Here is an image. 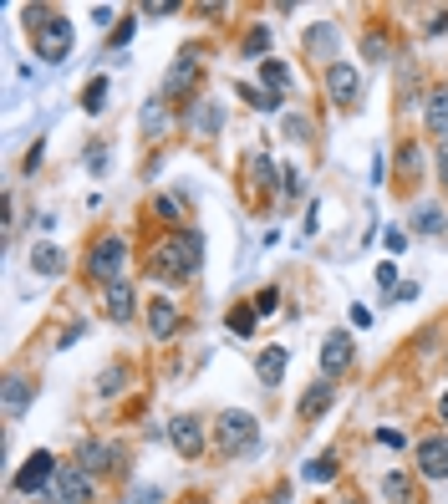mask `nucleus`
<instances>
[{
  "mask_svg": "<svg viewBox=\"0 0 448 504\" xmlns=\"http://www.w3.org/2000/svg\"><path fill=\"white\" fill-rule=\"evenodd\" d=\"M199 265H204V235L189 229V224H183V229H168V235L153 244V255H148V270H153V281H163V285L194 281Z\"/></svg>",
  "mask_w": 448,
  "mask_h": 504,
  "instance_id": "f257e3e1",
  "label": "nucleus"
},
{
  "mask_svg": "<svg viewBox=\"0 0 448 504\" xmlns=\"http://www.w3.org/2000/svg\"><path fill=\"white\" fill-rule=\"evenodd\" d=\"M26 31H31V41H36V57L41 61H66V51H72V41H77V26L61 16V11H51V5H26Z\"/></svg>",
  "mask_w": 448,
  "mask_h": 504,
  "instance_id": "f03ea898",
  "label": "nucleus"
},
{
  "mask_svg": "<svg viewBox=\"0 0 448 504\" xmlns=\"http://www.w3.org/2000/svg\"><path fill=\"white\" fill-rule=\"evenodd\" d=\"M122 270H127V240L122 235H102L92 250H87V275L102 285H118Z\"/></svg>",
  "mask_w": 448,
  "mask_h": 504,
  "instance_id": "7ed1b4c3",
  "label": "nucleus"
},
{
  "mask_svg": "<svg viewBox=\"0 0 448 504\" xmlns=\"http://www.w3.org/2000/svg\"><path fill=\"white\" fill-rule=\"evenodd\" d=\"M214 438H220V454L235 459V454H250L260 444V423H255V413H235L229 407V413H220V433Z\"/></svg>",
  "mask_w": 448,
  "mask_h": 504,
  "instance_id": "20e7f679",
  "label": "nucleus"
},
{
  "mask_svg": "<svg viewBox=\"0 0 448 504\" xmlns=\"http://www.w3.org/2000/svg\"><path fill=\"white\" fill-rule=\"evenodd\" d=\"M46 485H57V454H51V448H36V454H31V459H26V464L16 469L11 489H16V494H31V500H36V494H41Z\"/></svg>",
  "mask_w": 448,
  "mask_h": 504,
  "instance_id": "39448f33",
  "label": "nucleus"
},
{
  "mask_svg": "<svg viewBox=\"0 0 448 504\" xmlns=\"http://www.w3.org/2000/svg\"><path fill=\"white\" fill-rule=\"evenodd\" d=\"M326 92H331L336 107H357V97H362V72H357L351 61H331V66H326Z\"/></svg>",
  "mask_w": 448,
  "mask_h": 504,
  "instance_id": "423d86ee",
  "label": "nucleus"
},
{
  "mask_svg": "<svg viewBox=\"0 0 448 504\" xmlns=\"http://www.w3.org/2000/svg\"><path fill=\"white\" fill-rule=\"evenodd\" d=\"M118 464H122L118 444H102V438H81L77 444V469H87V474H112Z\"/></svg>",
  "mask_w": 448,
  "mask_h": 504,
  "instance_id": "0eeeda50",
  "label": "nucleus"
},
{
  "mask_svg": "<svg viewBox=\"0 0 448 504\" xmlns=\"http://www.w3.org/2000/svg\"><path fill=\"white\" fill-rule=\"evenodd\" d=\"M351 357H357V346H351V337L346 331H326V342H321V377H342L346 367H351Z\"/></svg>",
  "mask_w": 448,
  "mask_h": 504,
  "instance_id": "6e6552de",
  "label": "nucleus"
},
{
  "mask_svg": "<svg viewBox=\"0 0 448 504\" xmlns=\"http://www.w3.org/2000/svg\"><path fill=\"white\" fill-rule=\"evenodd\" d=\"M418 474L433 479V485H444L448 479V433H433L418 444Z\"/></svg>",
  "mask_w": 448,
  "mask_h": 504,
  "instance_id": "1a4fd4ad",
  "label": "nucleus"
},
{
  "mask_svg": "<svg viewBox=\"0 0 448 504\" xmlns=\"http://www.w3.org/2000/svg\"><path fill=\"white\" fill-rule=\"evenodd\" d=\"M168 444L179 448L183 459H199L209 438H204V423H199V418H194V413H183V418H174V423H168Z\"/></svg>",
  "mask_w": 448,
  "mask_h": 504,
  "instance_id": "9d476101",
  "label": "nucleus"
},
{
  "mask_svg": "<svg viewBox=\"0 0 448 504\" xmlns=\"http://www.w3.org/2000/svg\"><path fill=\"white\" fill-rule=\"evenodd\" d=\"M57 500L61 504H87V500H92V479H87V469H57Z\"/></svg>",
  "mask_w": 448,
  "mask_h": 504,
  "instance_id": "9b49d317",
  "label": "nucleus"
},
{
  "mask_svg": "<svg viewBox=\"0 0 448 504\" xmlns=\"http://www.w3.org/2000/svg\"><path fill=\"white\" fill-rule=\"evenodd\" d=\"M331 403H336V387H331V377H316V383L305 387V398H301V407H296V413H301L305 423H316Z\"/></svg>",
  "mask_w": 448,
  "mask_h": 504,
  "instance_id": "f8f14e48",
  "label": "nucleus"
},
{
  "mask_svg": "<svg viewBox=\"0 0 448 504\" xmlns=\"http://www.w3.org/2000/svg\"><path fill=\"white\" fill-rule=\"evenodd\" d=\"M148 331H153V337H174V331H179V306L168 301V296H153V301H148Z\"/></svg>",
  "mask_w": 448,
  "mask_h": 504,
  "instance_id": "ddd939ff",
  "label": "nucleus"
},
{
  "mask_svg": "<svg viewBox=\"0 0 448 504\" xmlns=\"http://www.w3.org/2000/svg\"><path fill=\"white\" fill-rule=\"evenodd\" d=\"M102 306H107V316H112V322H133V311H138V296H133V285H127V281H118V285H107Z\"/></svg>",
  "mask_w": 448,
  "mask_h": 504,
  "instance_id": "4468645a",
  "label": "nucleus"
},
{
  "mask_svg": "<svg viewBox=\"0 0 448 504\" xmlns=\"http://www.w3.org/2000/svg\"><path fill=\"white\" fill-rule=\"evenodd\" d=\"M194 72H199V61H194V46H183L179 61H174V72H168V81H163V97H179L183 87L194 81Z\"/></svg>",
  "mask_w": 448,
  "mask_h": 504,
  "instance_id": "2eb2a0df",
  "label": "nucleus"
},
{
  "mask_svg": "<svg viewBox=\"0 0 448 504\" xmlns=\"http://www.w3.org/2000/svg\"><path fill=\"white\" fill-rule=\"evenodd\" d=\"M285 367H290V352H285V346H265L260 362H255V372H260V383H265V387H281Z\"/></svg>",
  "mask_w": 448,
  "mask_h": 504,
  "instance_id": "dca6fc26",
  "label": "nucleus"
},
{
  "mask_svg": "<svg viewBox=\"0 0 448 504\" xmlns=\"http://www.w3.org/2000/svg\"><path fill=\"white\" fill-rule=\"evenodd\" d=\"M260 81H265V92H270V97H285V92H290V72H285V61L265 57L260 61Z\"/></svg>",
  "mask_w": 448,
  "mask_h": 504,
  "instance_id": "f3484780",
  "label": "nucleus"
},
{
  "mask_svg": "<svg viewBox=\"0 0 448 504\" xmlns=\"http://www.w3.org/2000/svg\"><path fill=\"white\" fill-rule=\"evenodd\" d=\"M301 479H305V485H331V479H336V454H316V459H305Z\"/></svg>",
  "mask_w": 448,
  "mask_h": 504,
  "instance_id": "a211bd4d",
  "label": "nucleus"
},
{
  "mask_svg": "<svg viewBox=\"0 0 448 504\" xmlns=\"http://www.w3.org/2000/svg\"><path fill=\"white\" fill-rule=\"evenodd\" d=\"M31 398H36V387L26 383V377H11V383H5V413H11V418H20V413L31 407Z\"/></svg>",
  "mask_w": 448,
  "mask_h": 504,
  "instance_id": "6ab92c4d",
  "label": "nucleus"
},
{
  "mask_svg": "<svg viewBox=\"0 0 448 504\" xmlns=\"http://www.w3.org/2000/svg\"><path fill=\"white\" fill-rule=\"evenodd\" d=\"M423 118H428V133H448V87H438V92H428Z\"/></svg>",
  "mask_w": 448,
  "mask_h": 504,
  "instance_id": "aec40b11",
  "label": "nucleus"
},
{
  "mask_svg": "<svg viewBox=\"0 0 448 504\" xmlns=\"http://www.w3.org/2000/svg\"><path fill=\"white\" fill-rule=\"evenodd\" d=\"M305 51L311 57H326V66L336 61V26H316L311 36H305Z\"/></svg>",
  "mask_w": 448,
  "mask_h": 504,
  "instance_id": "412c9836",
  "label": "nucleus"
},
{
  "mask_svg": "<svg viewBox=\"0 0 448 504\" xmlns=\"http://www.w3.org/2000/svg\"><path fill=\"white\" fill-rule=\"evenodd\" d=\"M61 265H66V255H61L57 244H36L31 250V270L36 275H61Z\"/></svg>",
  "mask_w": 448,
  "mask_h": 504,
  "instance_id": "4be33fe9",
  "label": "nucleus"
},
{
  "mask_svg": "<svg viewBox=\"0 0 448 504\" xmlns=\"http://www.w3.org/2000/svg\"><path fill=\"white\" fill-rule=\"evenodd\" d=\"M102 107H107V77H92L87 87H81V112H92V118H97Z\"/></svg>",
  "mask_w": 448,
  "mask_h": 504,
  "instance_id": "5701e85b",
  "label": "nucleus"
},
{
  "mask_svg": "<svg viewBox=\"0 0 448 504\" xmlns=\"http://www.w3.org/2000/svg\"><path fill=\"white\" fill-rule=\"evenodd\" d=\"M413 224H418L423 235H444V229H448V214L438 209V204H423V209L413 214Z\"/></svg>",
  "mask_w": 448,
  "mask_h": 504,
  "instance_id": "b1692460",
  "label": "nucleus"
},
{
  "mask_svg": "<svg viewBox=\"0 0 448 504\" xmlns=\"http://www.w3.org/2000/svg\"><path fill=\"white\" fill-rule=\"evenodd\" d=\"M235 92H240V97L250 102V107H255V112H275V107H281V97H270V92H265V87H250V81H240V87H235Z\"/></svg>",
  "mask_w": 448,
  "mask_h": 504,
  "instance_id": "393cba45",
  "label": "nucleus"
},
{
  "mask_svg": "<svg viewBox=\"0 0 448 504\" xmlns=\"http://www.w3.org/2000/svg\"><path fill=\"white\" fill-rule=\"evenodd\" d=\"M255 322H260V311H255V306H235V311H229V331H235V337H250Z\"/></svg>",
  "mask_w": 448,
  "mask_h": 504,
  "instance_id": "a878e982",
  "label": "nucleus"
},
{
  "mask_svg": "<svg viewBox=\"0 0 448 504\" xmlns=\"http://www.w3.org/2000/svg\"><path fill=\"white\" fill-rule=\"evenodd\" d=\"M122 383H127V367H107L97 377V392L102 398H112V392H122Z\"/></svg>",
  "mask_w": 448,
  "mask_h": 504,
  "instance_id": "bb28decb",
  "label": "nucleus"
},
{
  "mask_svg": "<svg viewBox=\"0 0 448 504\" xmlns=\"http://www.w3.org/2000/svg\"><path fill=\"white\" fill-rule=\"evenodd\" d=\"M382 494H387V500H392V504H407V494H413V485H407L403 474H387V479H382Z\"/></svg>",
  "mask_w": 448,
  "mask_h": 504,
  "instance_id": "cd10ccee",
  "label": "nucleus"
},
{
  "mask_svg": "<svg viewBox=\"0 0 448 504\" xmlns=\"http://www.w3.org/2000/svg\"><path fill=\"white\" fill-rule=\"evenodd\" d=\"M163 122H168V112L158 107V97L143 107V133H163Z\"/></svg>",
  "mask_w": 448,
  "mask_h": 504,
  "instance_id": "c85d7f7f",
  "label": "nucleus"
},
{
  "mask_svg": "<svg viewBox=\"0 0 448 504\" xmlns=\"http://www.w3.org/2000/svg\"><path fill=\"white\" fill-rule=\"evenodd\" d=\"M265 46H270V31H265V26H255V31L244 36V57H265Z\"/></svg>",
  "mask_w": 448,
  "mask_h": 504,
  "instance_id": "c756f323",
  "label": "nucleus"
},
{
  "mask_svg": "<svg viewBox=\"0 0 448 504\" xmlns=\"http://www.w3.org/2000/svg\"><path fill=\"white\" fill-rule=\"evenodd\" d=\"M255 311H260V316H270V311H281V291H275V285H265L260 296H255Z\"/></svg>",
  "mask_w": 448,
  "mask_h": 504,
  "instance_id": "7c9ffc66",
  "label": "nucleus"
},
{
  "mask_svg": "<svg viewBox=\"0 0 448 504\" xmlns=\"http://www.w3.org/2000/svg\"><path fill=\"white\" fill-rule=\"evenodd\" d=\"M194 122H199L204 133H220V122H224V112H220V107H214V102H209V107H204V112H194Z\"/></svg>",
  "mask_w": 448,
  "mask_h": 504,
  "instance_id": "2f4dec72",
  "label": "nucleus"
},
{
  "mask_svg": "<svg viewBox=\"0 0 448 504\" xmlns=\"http://www.w3.org/2000/svg\"><path fill=\"white\" fill-rule=\"evenodd\" d=\"M250 174H255V183L265 189V183H275V163L270 159H250Z\"/></svg>",
  "mask_w": 448,
  "mask_h": 504,
  "instance_id": "473e14b6",
  "label": "nucleus"
},
{
  "mask_svg": "<svg viewBox=\"0 0 448 504\" xmlns=\"http://www.w3.org/2000/svg\"><path fill=\"white\" fill-rule=\"evenodd\" d=\"M418 148H413V143H403V148H398V168H403V174H418Z\"/></svg>",
  "mask_w": 448,
  "mask_h": 504,
  "instance_id": "72a5a7b5",
  "label": "nucleus"
},
{
  "mask_svg": "<svg viewBox=\"0 0 448 504\" xmlns=\"http://www.w3.org/2000/svg\"><path fill=\"white\" fill-rule=\"evenodd\" d=\"M377 285H382V291H398V265H392V260L377 265Z\"/></svg>",
  "mask_w": 448,
  "mask_h": 504,
  "instance_id": "f704fd0d",
  "label": "nucleus"
},
{
  "mask_svg": "<svg viewBox=\"0 0 448 504\" xmlns=\"http://www.w3.org/2000/svg\"><path fill=\"white\" fill-rule=\"evenodd\" d=\"M377 444L382 448H407V433H398V428H377Z\"/></svg>",
  "mask_w": 448,
  "mask_h": 504,
  "instance_id": "c9c22d12",
  "label": "nucleus"
},
{
  "mask_svg": "<svg viewBox=\"0 0 448 504\" xmlns=\"http://www.w3.org/2000/svg\"><path fill=\"white\" fill-rule=\"evenodd\" d=\"M174 11H179V0H148L143 5V16H174Z\"/></svg>",
  "mask_w": 448,
  "mask_h": 504,
  "instance_id": "e433bc0d",
  "label": "nucleus"
},
{
  "mask_svg": "<svg viewBox=\"0 0 448 504\" xmlns=\"http://www.w3.org/2000/svg\"><path fill=\"white\" fill-rule=\"evenodd\" d=\"M87 168H92V174H102V168H107V148H102V143H92V148H87Z\"/></svg>",
  "mask_w": 448,
  "mask_h": 504,
  "instance_id": "4c0bfd02",
  "label": "nucleus"
},
{
  "mask_svg": "<svg viewBox=\"0 0 448 504\" xmlns=\"http://www.w3.org/2000/svg\"><path fill=\"white\" fill-rule=\"evenodd\" d=\"M153 209H158L163 220H174V224H179V199H168V194H163V199H153ZM179 229H183V224H179Z\"/></svg>",
  "mask_w": 448,
  "mask_h": 504,
  "instance_id": "58836bf2",
  "label": "nucleus"
},
{
  "mask_svg": "<svg viewBox=\"0 0 448 504\" xmlns=\"http://www.w3.org/2000/svg\"><path fill=\"white\" fill-rule=\"evenodd\" d=\"M382 244L392 250V255H403V250H407V235H403V229H382Z\"/></svg>",
  "mask_w": 448,
  "mask_h": 504,
  "instance_id": "ea45409f",
  "label": "nucleus"
},
{
  "mask_svg": "<svg viewBox=\"0 0 448 504\" xmlns=\"http://www.w3.org/2000/svg\"><path fill=\"white\" fill-rule=\"evenodd\" d=\"M285 133L301 143V138H311V122H305V118H285Z\"/></svg>",
  "mask_w": 448,
  "mask_h": 504,
  "instance_id": "a19ab883",
  "label": "nucleus"
},
{
  "mask_svg": "<svg viewBox=\"0 0 448 504\" xmlns=\"http://www.w3.org/2000/svg\"><path fill=\"white\" fill-rule=\"evenodd\" d=\"M305 189H301V174L296 168H285V199H301Z\"/></svg>",
  "mask_w": 448,
  "mask_h": 504,
  "instance_id": "79ce46f5",
  "label": "nucleus"
},
{
  "mask_svg": "<svg viewBox=\"0 0 448 504\" xmlns=\"http://www.w3.org/2000/svg\"><path fill=\"white\" fill-rule=\"evenodd\" d=\"M362 51H367L372 61H382V57H387V41H382V36H367V41H362Z\"/></svg>",
  "mask_w": 448,
  "mask_h": 504,
  "instance_id": "37998d69",
  "label": "nucleus"
},
{
  "mask_svg": "<svg viewBox=\"0 0 448 504\" xmlns=\"http://www.w3.org/2000/svg\"><path fill=\"white\" fill-rule=\"evenodd\" d=\"M127 41H133V20H122L118 31H112V41H107V46H112V51H118V46H127Z\"/></svg>",
  "mask_w": 448,
  "mask_h": 504,
  "instance_id": "c03bdc74",
  "label": "nucleus"
},
{
  "mask_svg": "<svg viewBox=\"0 0 448 504\" xmlns=\"http://www.w3.org/2000/svg\"><path fill=\"white\" fill-rule=\"evenodd\" d=\"M127 504H163V489H138Z\"/></svg>",
  "mask_w": 448,
  "mask_h": 504,
  "instance_id": "a18cd8bd",
  "label": "nucleus"
},
{
  "mask_svg": "<svg viewBox=\"0 0 448 504\" xmlns=\"http://www.w3.org/2000/svg\"><path fill=\"white\" fill-rule=\"evenodd\" d=\"M438 179H444V189H448V138L438 143Z\"/></svg>",
  "mask_w": 448,
  "mask_h": 504,
  "instance_id": "49530a36",
  "label": "nucleus"
},
{
  "mask_svg": "<svg viewBox=\"0 0 448 504\" xmlns=\"http://www.w3.org/2000/svg\"><path fill=\"white\" fill-rule=\"evenodd\" d=\"M351 326H372V311H367V306H362V301L351 306Z\"/></svg>",
  "mask_w": 448,
  "mask_h": 504,
  "instance_id": "de8ad7c7",
  "label": "nucleus"
},
{
  "mask_svg": "<svg viewBox=\"0 0 448 504\" xmlns=\"http://www.w3.org/2000/svg\"><path fill=\"white\" fill-rule=\"evenodd\" d=\"M428 31H433V36H438V31H448V11H438V16L428 20Z\"/></svg>",
  "mask_w": 448,
  "mask_h": 504,
  "instance_id": "09e8293b",
  "label": "nucleus"
},
{
  "mask_svg": "<svg viewBox=\"0 0 448 504\" xmlns=\"http://www.w3.org/2000/svg\"><path fill=\"white\" fill-rule=\"evenodd\" d=\"M438 418H444V428H448V392H444V403H438Z\"/></svg>",
  "mask_w": 448,
  "mask_h": 504,
  "instance_id": "8fccbe9b",
  "label": "nucleus"
},
{
  "mask_svg": "<svg viewBox=\"0 0 448 504\" xmlns=\"http://www.w3.org/2000/svg\"><path fill=\"white\" fill-rule=\"evenodd\" d=\"M36 504H61V500H36Z\"/></svg>",
  "mask_w": 448,
  "mask_h": 504,
  "instance_id": "3c124183",
  "label": "nucleus"
}]
</instances>
